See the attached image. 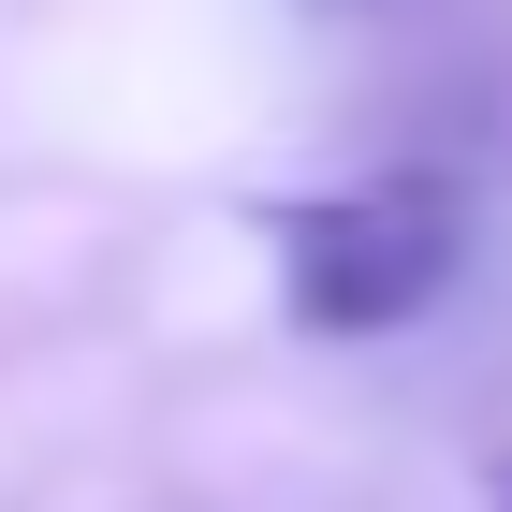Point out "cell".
I'll list each match as a JSON object with an SVG mask.
<instances>
[{"instance_id":"1","label":"cell","mask_w":512,"mask_h":512,"mask_svg":"<svg viewBox=\"0 0 512 512\" xmlns=\"http://www.w3.org/2000/svg\"><path fill=\"white\" fill-rule=\"evenodd\" d=\"M249 235H264V264H278V293H293L308 337H381V322L439 308V278L469 249V205L439 191V176H366V191L264 205Z\"/></svg>"},{"instance_id":"2","label":"cell","mask_w":512,"mask_h":512,"mask_svg":"<svg viewBox=\"0 0 512 512\" xmlns=\"http://www.w3.org/2000/svg\"><path fill=\"white\" fill-rule=\"evenodd\" d=\"M498 512H512V498H498Z\"/></svg>"}]
</instances>
